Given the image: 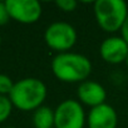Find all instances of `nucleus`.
Instances as JSON below:
<instances>
[{
    "label": "nucleus",
    "mask_w": 128,
    "mask_h": 128,
    "mask_svg": "<svg viewBox=\"0 0 128 128\" xmlns=\"http://www.w3.org/2000/svg\"><path fill=\"white\" fill-rule=\"evenodd\" d=\"M120 36L128 44V16H127V19H126V22H124V24H123V26L120 29Z\"/></svg>",
    "instance_id": "obj_15"
},
{
    "label": "nucleus",
    "mask_w": 128,
    "mask_h": 128,
    "mask_svg": "<svg viewBox=\"0 0 128 128\" xmlns=\"http://www.w3.org/2000/svg\"><path fill=\"white\" fill-rule=\"evenodd\" d=\"M87 124L88 128H117L118 114L112 106L104 103L89 110Z\"/></svg>",
    "instance_id": "obj_9"
},
{
    "label": "nucleus",
    "mask_w": 128,
    "mask_h": 128,
    "mask_svg": "<svg viewBox=\"0 0 128 128\" xmlns=\"http://www.w3.org/2000/svg\"><path fill=\"white\" fill-rule=\"evenodd\" d=\"M33 124L35 128H54V109L42 106L34 110Z\"/></svg>",
    "instance_id": "obj_10"
},
{
    "label": "nucleus",
    "mask_w": 128,
    "mask_h": 128,
    "mask_svg": "<svg viewBox=\"0 0 128 128\" xmlns=\"http://www.w3.org/2000/svg\"><path fill=\"white\" fill-rule=\"evenodd\" d=\"M78 99L82 104H86L90 108H96L106 103L107 92L104 87L94 80H86L78 86L77 89Z\"/></svg>",
    "instance_id": "obj_8"
},
{
    "label": "nucleus",
    "mask_w": 128,
    "mask_h": 128,
    "mask_svg": "<svg viewBox=\"0 0 128 128\" xmlns=\"http://www.w3.org/2000/svg\"><path fill=\"white\" fill-rule=\"evenodd\" d=\"M55 5L64 13H72L77 9L78 3L76 0H56Z\"/></svg>",
    "instance_id": "obj_13"
},
{
    "label": "nucleus",
    "mask_w": 128,
    "mask_h": 128,
    "mask_svg": "<svg viewBox=\"0 0 128 128\" xmlns=\"http://www.w3.org/2000/svg\"><path fill=\"white\" fill-rule=\"evenodd\" d=\"M124 63H126V66H127V68H128V55H127V59H126Z\"/></svg>",
    "instance_id": "obj_16"
},
{
    "label": "nucleus",
    "mask_w": 128,
    "mask_h": 128,
    "mask_svg": "<svg viewBox=\"0 0 128 128\" xmlns=\"http://www.w3.org/2000/svg\"><path fill=\"white\" fill-rule=\"evenodd\" d=\"M0 45H2V35H0Z\"/></svg>",
    "instance_id": "obj_18"
},
{
    "label": "nucleus",
    "mask_w": 128,
    "mask_h": 128,
    "mask_svg": "<svg viewBox=\"0 0 128 128\" xmlns=\"http://www.w3.org/2000/svg\"><path fill=\"white\" fill-rule=\"evenodd\" d=\"M9 20H10V16H9V13H8L5 2H4V3L0 2V26L5 25Z\"/></svg>",
    "instance_id": "obj_14"
},
{
    "label": "nucleus",
    "mask_w": 128,
    "mask_h": 128,
    "mask_svg": "<svg viewBox=\"0 0 128 128\" xmlns=\"http://www.w3.org/2000/svg\"><path fill=\"white\" fill-rule=\"evenodd\" d=\"M52 72L56 79L64 83H82L88 80L92 73V62L83 54L59 53L52 60Z\"/></svg>",
    "instance_id": "obj_1"
},
{
    "label": "nucleus",
    "mask_w": 128,
    "mask_h": 128,
    "mask_svg": "<svg viewBox=\"0 0 128 128\" xmlns=\"http://www.w3.org/2000/svg\"><path fill=\"white\" fill-rule=\"evenodd\" d=\"M78 34L76 28L66 22H55L52 23L44 33L45 44L54 52L67 53L77 43Z\"/></svg>",
    "instance_id": "obj_4"
},
{
    "label": "nucleus",
    "mask_w": 128,
    "mask_h": 128,
    "mask_svg": "<svg viewBox=\"0 0 128 128\" xmlns=\"http://www.w3.org/2000/svg\"><path fill=\"white\" fill-rule=\"evenodd\" d=\"M5 5L10 19L20 24H34L43 13L42 4L36 0H6Z\"/></svg>",
    "instance_id": "obj_6"
},
{
    "label": "nucleus",
    "mask_w": 128,
    "mask_h": 128,
    "mask_svg": "<svg viewBox=\"0 0 128 128\" xmlns=\"http://www.w3.org/2000/svg\"><path fill=\"white\" fill-rule=\"evenodd\" d=\"M13 108L14 106L8 96H0V123L5 122L10 117Z\"/></svg>",
    "instance_id": "obj_11"
},
{
    "label": "nucleus",
    "mask_w": 128,
    "mask_h": 128,
    "mask_svg": "<svg viewBox=\"0 0 128 128\" xmlns=\"http://www.w3.org/2000/svg\"><path fill=\"white\" fill-rule=\"evenodd\" d=\"M14 82L13 79L6 76V74H2L0 73V96H8L12 93L13 87H14Z\"/></svg>",
    "instance_id": "obj_12"
},
{
    "label": "nucleus",
    "mask_w": 128,
    "mask_h": 128,
    "mask_svg": "<svg viewBox=\"0 0 128 128\" xmlns=\"http://www.w3.org/2000/svg\"><path fill=\"white\" fill-rule=\"evenodd\" d=\"M93 10L97 24L106 33L120 30L128 16V6L123 0H97Z\"/></svg>",
    "instance_id": "obj_3"
},
{
    "label": "nucleus",
    "mask_w": 128,
    "mask_h": 128,
    "mask_svg": "<svg viewBox=\"0 0 128 128\" xmlns=\"http://www.w3.org/2000/svg\"><path fill=\"white\" fill-rule=\"evenodd\" d=\"M86 112L79 100L64 99L54 109V128H83Z\"/></svg>",
    "instance_id": "obj_5"
},
{
    "label": "nucleus",
    "mask_w": 128,
    "mask_h": 128,
    "mask_svg": "<svg viewBox=\"0 0 128 128\" xmlns=\"http://www.w3.org/2000/svg\"><path fill=\"white\" fill-rule=\"evenodd\" d=\"M48 89L43 80L38 78H23L15 82L9 98L15 108L23 112L35 110L46 99Z\"/></svg>",
    "instance_id": "obj_2"
},
{
    "label": "nucleus",
    "mask_w": 128,
    "mask_h": 128,
    "mask_svg": "<svg viewBox=\"0 0 128 128\" xmlns=\"http://www.w3.org/2000/svg\"><path fill=\"white\" fill-rule=\"evenodd\" d=\"M4 128H16V127H4Z\"/></svg>",
    "instance_id": "obj_17"
},
{
    "label": "nucleus",
    "mask_w": 128,
    "mask_h": 128,
    "mask_svg": "<svg viewBox=\"0 0 128 128\" xmlns=\"http://www.w3.org/2000/svg\"><path fill=\"white\" fill-rule=\"evenodd\" d=\"M99 53L102 59L109 64L124 63L128 55V44L122 36H108L106 38L100 46Z\"/></svg>",
    "instance_id": "obj_7"
}]
</instances>
